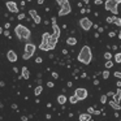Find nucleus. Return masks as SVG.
<instances>
[{"instance_id": "f257e3e1", "label": "nucleus", "mask_w": 121, "mask_h": 121, "mask_svg": "<svg viewBox=\"0 0 121 121\" xmlns=\"http://www.w3.org/2000/svg\"><path fill=\"white\" fill-rule=\"evenodd\" d=\"M91 60H92L91 48H90L89 46H83V47L81 48V51H79V53H78V61L82 64H85V65H89V64L91 63Z\"/></svg>"}, {"instance_id": "f03ea898", "label": "nucleus", "mask_w": 121, "mask_h": 121, "mask_svg": "<svg viewBox=\"0 0 121 121\" xmlns=\"http://www.w3.org/2000/svg\"><path fill=\"white\" fill-rule=\"evenodd\" d=\"M14 33H16V35L20 38V39L22 40H29L30 37H31V33H30V30L27 29L26 26H24V25H17L16 27H14Z\"/></svg>"}, {"instance_id": "7ed1b4c3", "label": "nucleus", "mask_w": 121, "mask_h": 121, "mask_svg": "<svg viewBox=\"0 0 121 121\" xmlns=\"http://www.w3.org/2000/svg\"><path fill=\"white\" fill-rule=\"evenodd\" d=\"M118 4H121V0H107L104 3V5H105L107 11L112 12L113 16H117L118 14V9H117Z\"/></svg>"}, {"instance_id": "20e7f679", "label": "nucleus", "mask_w": 121, "mask_h": 121, "mask_svg": "<svg viewBox=\"0 0 121 121\" xmlns=\"http://www.w3.org/2000/svg\"><path fill=\"white\" fill-rule=\"evenodd\" d=\"M57 4H60V11H59V16H66L72 12V8L69 5V1L68 0H57Z\"/></svg>"}, {"instance_id": "39448f33", "label": "nucleus", "mask_w": 121, "mask_h": 121, "mask_svg": "<svg viewBox=\"0 0 121 121\" xmlns=\"http://www.w3.org/2000/svg\"><path fill=\"white\" fill-rule=\"evenodd\" d=\"M35 50H37L35 44H33V43H26V46H25V53H24V56H22V59H24V60H29V59L35 53Z\"/></svg>"}, {"instance_id": "423d86ee", "label": "nucleus", "mask_w": 121, "mask_h": 121, "mask_svg": "<svg viewBox=\"0 0 121 121\" xmlns=\"http://www.w3.org/2000/svg\"><path fill=\"white\" fill-rule=\"evenodd\" d=\"M87 95H89V92H87L86 89H83V87H78V89H76V91H74V96L79 100H85L87 98Z\"/></svg>"}, {"instance_id": "0eeeda50", "label": "nucleus", "mask_w": 121, "mask_h": 121, "mask_svg": "<svg viewBox=\"0 0 121 121\" xmlns=\"http://www.w3.org/2000/svg\"><path fill=\"white\" fill-rule=\"evenodd\" d=\"M50 33H43L42 35V43H40L39 48L42 51H50V48H48V39H50Z\"/></svg>"}, {"instance_id": "6e6552de", "label": "nucleus", "mask_w": 121, "mask_h": 121, "mask_svg": "<svg viewBox=\"0 0 121 121\" xmlns=\"http://www.w3.org/2000/svg\"><path fill=\"white\" fill-rule=\"evenodd\" d=\"M79 26H81V29H83L85 31H89V30L92 27V22L90 21V18L83 17V18L79 20Z\"/></svg>"}, {"instance_id": "1a4fd4ad", "label": "nucleus", "mask_w": 121, "mask_h": 121, "mask_svg": "<svg viewBox=\"0 0 121 121\" xmlns=\"http://www.w3.org/2000/svg\"><path fill=\"white\" fill-rule=\"evenodd\" d=\"M5 5L11 13H18V7H17V4L14 1H7Z\"/></svg>"}, {"instance_id": "9d476101", "label": "nucleus", "mask_w": 121, "mask_h": 121, "mask_svg": "<svg viewBox=\"0 0 121 121\" xmlns=\"http://www.w3.org/2000/svg\"><path fill=\"white\" fill-rule=\"evenodd\" d=\"M57 39L59 38H56L55 35H52V34L50 35V39H48V48H50V50H53V48L56 47V44H57Z\"/></svg>"}, {"instance_id": "9b49d317", "label": "nucleus", "mask_w": 121, "mask_h": 121, "mask_svg": "<svg viewBox=\"0 0 121 121\" xmlns=\"http://www.w3.org/2000/svg\"><path fill=\"white\" fill-rule=\"evenodd\" d=\"M7 59H8L9 61H11V63H16L17 61V55H16V52H14V51H8V52H7Z\"/></svg>"}, {"instance_id": "f8f14e48", "label": "nucleus", "mask_w": 121, "mask_h": 121, "mask_svg": "<svg viewBox=\"0 0 121 121\" xmlns=\"http://www.w3.org/2000/svg\"><path fill=\"white\" fill-rule=\"evenodd\" d=\"M29 77H30V72H29V69H27L26 66H22V68H21V78L27 79Z\"/></svg>"}, {"instance_id": "ddd939ff", "label": "nucleus", "mask_w": 121, "mask_h": 121, "mask_svg": "<svg viewBox=\"0 0 121 121\" xmlns=\"http://www.w3.org/2000/svg\"><path fill=\"white\" fill-rule=\"evenodd\" d=\"M113 102L117 103V104H120L121 102V89H117V91H116V94H113Z\"/></svg>"}, {"instance_id": "4468645a", "label": "nucleus", "mask_w": 121, "mask_h": 121, "mask_svg": "<svg viewBox=\"0 0 121 121\" xmlns=\"http://www.w3.org/2000/svg\"><path fill=\"white\" fill-rule=\"evenodd\" d=\"M91 120V115L89 113H81L79 115V121H90Z\"/></svg>"}, {"instance_id": "2eb2a0df", "label": "nucleus", "mask_w": 121, "mask_h": 121, "mask_svg": "<svg viewBox=\"0 0 121 121\" xmlns=\"http://www.w3.org/2000/svg\"><path fill=\"white\" fill-rule=\"evenodd\" d=\"M66 100H68V98H66L64 94H63V95H59V96H57V103H59V104H61V105L65 104Z\"/></svg>"}, {"instance_id": "dca6fc26", "label": "nucleus", "mask_w": 121, "mask_h": 121, "mask_svg": "<svg viewBox=\"0 0 121 121\" xmlns=\"http://www.w3.org/2000/svg\"><path fill=\"white\" fill-rule=\"evenodd\" d=\"M52 29H53V34H52V35H55L56 38L60 37V31H61L60 27H59L57 25H52Z\"/></svg>"}, {"instance_id": "f3484780", "label": "nucleus", "mask_w": 121, "mask_h": 121, "mask_svg": "<svg viewBox=\"0 0 121 121\" xmlns=\"http://www.w3.org/2000/svg\"><path fill=\"white\" fill-rule=\"evenodd\" d=\"M66 44L68 46H76L77 44V39L74 37H69L68 39H66Z\"/></svg>"}, {"instance_id": "a211bd4d", "label": "nucleus", "mask_w": 121, "mask_h": 121, "mask_svg": "<svg viewBox=\"0 0 121 121\" xmlns=\"http://www.w3.org/2000/svg\"><path fill=\"white\" fill-rule=\"evenodd\" d=\"M109 105H111V107H112L115 111H120V109H121V105L117 104V103H115L113 100H111V102H109Z\"/></svg>"}, {"instance_id": "6ab92c4d", "label": "nucleus", "mask_w": 121, "mask_h": 121, "mask_svg": "<svg viewBox=\"0 0 121 121\" xmlns=\"http://www.w3.org/2000/svg\"><path fill=\"white\" fill-rule=\"evenodd\" d=\"M42 91H43V87L40 86V85H38V86L35 87V90H34V94H35V96H39V95L42 94Z\"/></svg>"}, {"instance_id": "aec40b11", "label": "nucleus", "mask_w": 121, "mask_h": 121, "mask_svg": "<svg viewBox=\"0 0 121 121\" xmlns=\"http://www.w3.org/2000/svg\"><path fill=\"white\" fill-rule=\"evenodd\" d=\"M113 22H115L116 26H120V27H121V18H120V17L113 16Z\"/></svg>"}, {"instance_id": "412c9836", "label": "nucleus", "mask_w": 121, "mask_h": 121, "mask_svg": "<svg viewBox=\"0 0 121 121\" xmlns=\"http://www.w3.org/2000/svg\"><path fill=\"white\" fill-rule=\"evenodd\" d=\"M115 63H117V64L121 63V52H118L115 55Z\"/></svg>"}, {"instance_id": "4be33fe9", "label": "nucleus", "mask_w": 121, "mask_h": 121, "mask_svg": "<svg viewBox=\"0 0 121 121\" xmlns=\"http://www.w3.org/2000/svg\"><path fill=\"white\" fill-rule=\"evenodd\" d=\"M68 100H69V102H70V103H72V104H76V103H77V102H78V99H77V98H76V96H74V95H72V96H70V98H68Z\"/></svg>"}, {"instance_id": "5701e85b", "label": "nucleus", "mask_w": 121, "mask_h": 121, "mask_svg": "<svg viewBox=\"0 0 121 121\" xmlns=\"http://www.w3.org/2000/svg\"><path fill=\"white\" fill-rule=\"evenodd\" d=\"M104 59H105L107 61H109L111 59H112V53H111V52H105V53H104Z\"/></svg>"}, {"instance_id": "b1692460", "label": "nucleus", "mask_w": 121, "mask_h": 121, "mask_svg": "<svg viewBox=\"0 0 121 121\" xmlns=\"http://www.w3.org/2000/svg\"><path fill=\"white\" fill-rule=\"evenodd\" d=\"M112 66H113V63L109 60V61H107V63H105L104 68H107V70H108V69H109V68H112Z\"/></svg>"}, {"instance_id": "393cba45", "label": "nucleus", "mask_w": 121, "mask_h": 121, "mask_svg": "<svg viewBox=\"0 0 121 121\" xmlns=\"http://www.w3.org/2000/svg\"><path fill=\"white\" fill-rule=\"evenodd\" d=\"M102 76H103V78H104V79H108V77H109V72H108V70H104V72L102 73Z\"/></svg>"}, {"instance_id": "a878e982", "label": "nucleus", "mask_w": 121, "mask_h": 121, "mask_svg": "<svg viewBox=\"0 0 121 121\" xmlns=\"http://www.w3.org/2000/svg\"><path fill=\"white\" fill-rule=\"evenodd\" d=\"M100 103H103V104L107 103V95H102V96H100Z\"/></svg>"}, {"instance_id": "bb28decb", "label": "nucleus", "mask_w": 121, "mask_h": 121, "mask_svg": "<svg viewBox=\"0 0 121 121\" xmlns=\"http://www.w3.org/2000/svg\"><path fill=\"white\" fill-rule=\"evenodd\" d=\"M87 113H89V115H92V113H94V108L89 107V108H87Z\"/></svg>"}, {"instance_id": "cd10ccee", "label": "nucleus", "mask_w": 121, "mask_h": 121, "mask_svg": "<svg viewBox=\"0 0 121 121\" xmlns=\"http://www.w3.org/2000/svg\"><path fill=\"white\" fill-rule=\"evenodd\" d=\"M113 76H115L116 78H120L121 79V72H115V74H113Z\"/></svg>"}, {"instance_id": "c85d7f7f", "label": "nucleus", "mask_w": 121, "mask_h": 121, "mask_svg": "<svg viewBox=\"0 0 121 121\" xmlns=\"http://www.w3.org/2000/svg\"><path fill=\"white\" fill-rule=\"evenodd\" d=\"M42 61H43L42 57H37V59H35V63H37V64H40Z\"/></svg>"}, {"instance_id": "c756f323", "label": "nucleus", "mask_w": 121, "mask_h": 121, "mask_svg": "<svg viewBox=\"0 0 121 121\" xmlns=\"http://www.w3.org/2000/svg\"><path fill=\"white\" fill-rule=\"evenodd\" d=\"M17 18H18V20H24L25 18V14L24 13H20L18 16H17Z\"/></svg>"}, {"instance_id": "7c9ffc66", "label": "nucleus", "mask_w": 121, "mask_h": 121, "mask_svg": "<svg viewBox=\"0 0 121 121\" xmlns=\"http://www.w3.org/2000/svg\"><path fill=\"white\" fill-rule=\"evenodd\" d=\"M107 22H108V24H112V22H113V17H107Z\"/></svg>"}, {"instance_id": "2f4dec72", "label": "nucleus", "mask_w": 121, "mask_h": 121, "mask_svg": "<svg viewBox=\"0 0 121 121\" xmlns=\"http://www.w3.org/2000/svg\"><path fill=\"white\" fill-rule=\"evenodd\" d=\"M94 4H96V5H100V4H103V1H102V0H95Z\"/></svg>"}, {"instance_id": "473e14b6", "label": "nucleus", "mask_w": 121, "mask_h": 121, "mask_svg": "<svg viewBox=\"0 0 121 121\" xmlns=\"http://www.w3.org/2000/svg\"><path fill=\"white\" fill-rule=\"evenodd\" d=\"M52 77L53 78H59V74L56 73V72H52Z\"/></svg>"}, {"instance_id": "72a5a7b5", "label": "nucleus", "mask_w": 121, "mask_h": 121, "mask_svg": "<svg viewBox=\"0 0 121 121\" xmlns=\"http://www.w3.org/2000/svg\"><path fill=\"white\" fill-rule=\"evenodd\" d=\"M102 113V111H99V109H94V115H100Z\"/></svg>"}, {"instance_id": "f704fd0d", "label": "nucleus", "mask_w": 121, "mask_h": 121, "mask_svg": "<svg viewBox=\"0 0 121 121\" xmlns=\"http://www.w3.org/2000/svg\"><path fill=\"white\" fill-rule=\"evenodd\" d=\"M47 86H48V87H53L55 85H53V82H51V81H50V82H47Z\"/></svg>"}, {"instance_id": "c9c22d12", "label": "nucleus", "mask_w": 121, "mask_h": 121, "mask_svg": "<svg viewBox=\"0 0 121 121\" xmlns=\"http://www.w3.org/2000/svg\"><path fill=\"white\" fill-rule=\"evenodd\" d=\"M4 27H5V29H9V27H11V24H9V22H7V24L4 25Z\"/></svg>"}, {"instance_id": "e433bc0d", "label": "nucleus", "mask_w": 121, "mask_h": 121, "mask_svg": "<svg viewBox=\"0 0 121 121\" xmlns=\"http://www.w3.org/2000/svg\"><path fill=\"white\" fill-rule=\"evenodd\" d=\"M4 35H5V37H8V38H9V31H8V30H5V31H4Z\"/></svg>"}, {"instance_id": "4c0bfd02", "label": "nucleus", "mask_w": 121, "mask_h": 121, "mask_svg": "<svg viewBox=\"0 0 121 121\" xmlns=\"http://www.w3.org/2000/svg\"><path fill=\"white\" fill-rule=\"evenodd\" d=\"M21 121H27V117H26V116H22V117H21Z\"/></svg>"}, {"instance_id": "58836bf2", "label": "nucleus", "mask_w": 121, "mask_h": 121, "mask_svg": "<svg viewBox=\"0 0 121 121\" xmlns=\"http://www.w3.org/2000/svg\"><path fill=\"white\" fill-rule=\"evenodd\" d=\"M113 94H115V92L109 91V92H108V94H107V96H113Z\"/></svg>"}, {"instance_id": "ea45409f", "label": "nucleus", "mask_w": 121, "mask_h": 121, "mask_svg": "<svg viewBox=\"0 0 121 121\" xmlns=\"http://www.w3.org/2000/svg\"><path fill=\"white\" fill-rule=\"evenodd\" d=\"M0 86H1V87L5 86V82H4V81H0Z\"/></svg>"}, {"instance_id": "a19ab883", "label": "nucleus", "mask_w": 121, "mask_h": 121, "mask_svg": "<svg viewBox=\"0 0 121 121\" xmlns=\"http://www.w3.org/2000/svg\"><path fill=\"white\" fill-rule=\"evenodd\" d=\"M52 25H56V18L55 17H52Z\"/></svg>"}, {"instance_id": "79ce46f5", "label": "nucleus", "mask_w": 121, "mask_h": 121, "mask_svg": "<svg viewBox=\"0 0 121 121\" xmlns=\"http://www.w3.org/2000/svg\"><path fill=\"white\" fill-rule=\"evenodd\" d=\"M109 37H111V38H113V37H115V33L111 31V33H109Z\"/></svg>"}, {"instance_id": "37998d69", "label": "nucleus", "mask_w": 121, "mask_h": 121, "mask_svg": "<svg viewBox=\"0 0 121 121\" xmlns=\"http://www.w3.org/2000/svg\"><path fill=\"white\" fill-rule=\"evenodd\" d=\"M73 86V82H68V87H72Z\"/></svg>"}, {"instance_id": "c03bdc74", "label": "nucleus", "mask_w": 121, "mask_h": 121, "mask_svg": "<svg viewBox=\"0 0 121 121\" xmlns=\"http://www.w3.org/2000/svg\"><path fill=\"white\" fill-rule=\"evenodd\" d=\"M46 118H48V120L51 118V115H50V113H47V115H46Z\"/></svg>"}, {"instance_id": "a18cd8bd", "label": "nucleus", "mask_w": 121, "mask_h": 121, "mask_svg": "<svg viewBox=\"0 0 121 121\" xmlns=\"http://www.w3.org/2000/svg\"><path fill=\"white\" fill-rule=\"evenodd\" d=\"M12 108H13V109H17V104H12Z\"/></svg>"}, {"instance_id": "49530a36", "label": "nucleus", "mask_w": 121, "mask_h": 121, "mask_svg": "<svg viewBox=\"0 0 121 121\" xmlns=\"http://www.w3.org/2000/svg\"><path fill=\"white\" fill-rule=\"evenodd\" d=\"M117 87H121V81H118V82H117Z\"/></svg>"}, {"instance_id": "de8ad7c7", "label": "nucleus", "mask_w": 121, "mask_h": 121, "mask_svg": "<svg viewBox=\"0 0 121 121\" xmlns=\"http://www.w3.org/2000/svg\"><path fill=\"white\" fill-rule=\"evenodd\" d=\"M4 33V30H3V27H0V34H3Z\"/></svg>"}, {"instance_id": "09e8293b", "label": "nucleus", "mask_w": 121, "mask_h": 121, "mask_svg": "<svg viewBox=\"0 0 121 121\" xmlns=\"http://www.w3.org/2000/svg\"><path fill=\"white\" fill-rule=\"evenodd\" d=\"M118 38L121 39V30H120V33H118Z\"/></svg>"}, {"instance_id": "8fccbe9b", "label": "nucleus", "mask_w": 121, "mask_h": 121, "mask_svg": "<svg viewBox=\"0 0 121 121\" xmlns=\"http://www.w3.org/2000/svg\"><path fill=\"white\" fill-rule=\"evenodd\" d=\"M120 121H121V118H120Z\"/></svg>"}]
</instances>
